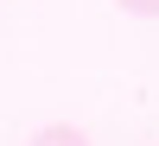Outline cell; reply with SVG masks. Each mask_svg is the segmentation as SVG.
I'll return each mask as SVG.
<instances>
[{
	"label": "cell",
	"mask_w": 159,
	"mask_h": 146,
	"mask_svg": "<svg viewBox=\"0 0 159 146\" xmlns=\"http://www.w3.org/2000/svg\"><path fill=\"white\" fill-rule=\"evenodd\" d=\"M25 146H89V134H83V127H64V121H57V127H38Z\"/></svg>",
	"instance_id": "6da1fadb"
},
{
	"label": "cell",
	"mask_w": 159,
	"mask_h": 146,
	"mask_svg": "<svg viewBox=\"0 0 159 146\" xmlns=\"http://www.w3.org/2000/svg\"><path fill=\"white\" fill-rule=\"evenodd\" d=\"M121 13H140V19H159V0H115Z\"/></svg>",
	"instance_id": "7a4b0ae2"
}]
</instances>
